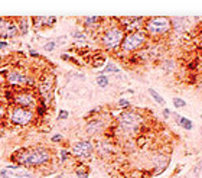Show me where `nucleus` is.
Wrapping results in <instances>:
<instances>
[{"label":"nucleus","mask_w":202,"mask_h":178,"mask_svg":"<svg viewBox=\"0 0 202 178\" xmlns=\"http://www.w3.org/2000/svg\"><path fill=\"white\" fill-rule=\"evenodd\" d=\"M12 161L19 164V167H28V168H38L43 167L51 161V152L49 149L36 146L32 149H23V151L16 152L12 156Z\"/></svg>","instance_id":"1"},{"label":"nucleus","mask_w":202,"mask_h":178,"mask_svg":"<svg viewBox=\"0 0 202 178\" xmlns=\"http://www.w3.org/2000/svg\"><path fill=\"white\" fill-rule=\"evenodd\" d=\"M172 28V22L169 18L165 16H156V18H150L144 25V29L150 36H160V35L168 34Z\"/></svg>","instance_id":"2"},{"label":"nucleus","mask_w":202,"mask_h":178,"mask_svg":"<svg viewBox=\"0 0 202 178\" xmlns=\"http://www.w3.org/2000/svg\"><path fill=\"white\" fill-rule=\"evenodd\" d=\"M124 39V30L120 26H111L107 29L101 36V42L104 45L105 50H116L121 45V42Z\"/></svg>","instance_id":"3"},{"label":"nucleus","mask_w":202,"mask_h":178,"mask_svg":"<svg viewBox=\"0 0 202 178\" xmlns=\"http://www.w3.org/2000/svg\"><path fill=\"white\" fill-rule=\"evenodd\" d=\"M142 122H143L142 116H140L139 113H136V112H124V113L119 118L120 128L127 133L137 132L140 125H142Z\"/></svg>","instance_id":"4"},{"label":"nucleus","mask_w":202,"mask_h":178,"mask_svg":"<svg viewBox=\"0 0 202 178\" xmlns=\"http://www.w3.org/2000/svg\"><path fill=\"white\" fill-rule=\"evenodd\" d=\"M12 103L16 107H23V109H29V110L38 107L36 96L29 90H19L16 93H13Z\"/></svg>","instance_id":"5"},{"label":"nucleus","mask_w":202,"mask_h":178,"mask_svg":"<svg viewBox=\"0 0 202 178\" xmlns=\"http://www.w3.org/2000/svg\"><path fill=\"white\" fill-rule=\"evenodd\" d=\"M146 42V34L143 30H136V32H130L124 36L123 42H121V50L126 52L130 51H136Z\"/></svg>","instance_id":"6"},{"label":"nucleus","mask_w":202,"mask_h":178,"mask_svg":"<svg viewBox=\"0 0 202 178\" xmlns=\"http://www.w3.org/2000/svg\"><path fill=\"white\" fill-rule=\"evenodd\" d=\"M35 118V113L33 110H29V109H23V107H16L13 106L9 113V119L13 125H18V126H26L29 125L30 122L33 120Z\"/></svg>","instance_id":"7"},{"label":"nucleus","mask_w":202,"mask_h":178,"mask_svg":"<svg viewBox=\"0 0 202 178\" xmlns=\"http://www.w3.org/2000/svg\"><path fill=\"white\" fill-rule=\"evenodd\" d=\"M6 80H8V83L10 86H30L32 83V80L22 71V70H10V71L6 72Z\"/></svg>","instance_id":"8"},{"label":"nucleus","mask_w":202,"mask_h":178,"mask_svg":"<svg viewBox=\"0 0 202 178\" xmlns=\"http://www.w3.org/2000/svg\"><path fill=\"white\" fill-rule=\"evenodd\" d=\"M72 154L78 158H88L93 154V144L90 140H79L72 146Z\"/></svg>","instance_id":"9"},{"label":"nucleus","mask_w":202,"mask_h":178,"mask_svg":"<svg viewBox=\"0 0 202 178\" xmlns=\"http://www.w3.org/2000/svg\"><path fill=\"white\" fill-rule=\"evenodd\" d=\"M52 88H53V77L52 76H45L41 80L39 83V93L43 99H51V93H52Z\"/></svg>","instance_id":"10"},{"label":"nucleus","mask_w":202,"mask_h":178,"mask_svg":"<svg viewBox=\"0 0 202 178\" xmlns=\"http://www.w3.org/2000/svg\"><path fill=\"white\" fill-rule=\"evenodd\" d=\"M32 23L36 29H41V28H45V26H53L56 23V18L55 16H35L32 19Z\"/></svg>","instance_id":"11"},{"label":"nucleus","mask_w":202,"mask_h":178,"mask_svg":"<svg viewBox=\"0 0 202 178\" xmlns=\"http://www.w3.org/2000/svg\"><path fill=\"white\" fill-rule=\"evenodd\" d=\"M18 25L12 19H9V23H8V28H6V34H4V39L6 38H15L16 35H18Z\"/></svg>","instance_id":"12"},{"label":"nucleus","mask_w":202,"mask_h":178,"mask_svg":"<svg viewBox=\"0 0 202 178\" xmlns=\"http://www.w3.org/2000/svg\"><path fill=\"white\" fill-rule=\"evenodd\" d=\"M16 25H18V30L22 35H26L29 32V20H28V18H19Z\"/></svg>","instance_id":"13"},{"label":"nucleus","mask_w":202,"mask_h":178,"mask_svg":"<svg viewBox=\"0 0 202 178\" xmlns=\"http://www.w3.org/2000/svg\"><path fill=\"white\" fill-rule=\"evenodd\" d=\"M175 119H176V122H178V125H180L184 129H186V130H191V129L194 128V123H192L189 119L180 116V114H175Z\"/></svg>","instance_id":"14"},{"label":"nucleus","mask_w":202,"mask_h":178,"mask_svg":"<svg viewBox=\"0 0 202 178\" xmlns=\"http://www.w3.org/2000/svg\"><path fill=\"white\" fill-rule=\"evenodd\" d=\"M100 129H103V122H100V120H93L91 123H88V126H87V133L94 135V133H97Z\"/></svg>","instance_id":"15"},{"label":"nucleus","mask_w":202,"mask_h":178,"mask_svg":"<svg viewBox=\"0 0 202 178\" xmlns=\"http://www.w3.org/2000/svg\"><path fill=\"white\" fill-rule=\"evenodd\" d=\"M100 20H101V18H98V16H88V18L84 19V25L87 28H94V26H97V23Z\"/></svg>","instance_id":"16"},{"label":"nucleus","mask_w":202,"mask_h":178,"mask_svg":"<svg viewBox=\"0 0 202 178\" xmlns=\"http://www.w3.org/2000/svg\"><path fill=\"white\" fill-rule=\"evenodd\" d=\"M120 68L117 67L116 64H113V62H109V64L104 67V70L101 71V76H105V74H109V72H119Z\"/></svg>","instance_id":"17"},{"label":"nucleus","mask_w":202,"mask_h":178,"mask_svg":"<svg viewBox=\"0 0 202 178\" xmlns=\"http://www.w3.org/2000/svg\"><path fill=\"white\" fill-rule=\"evenodd\" d=\"M149 94L153 97L156 103H159V104H162V106H165V99H163V97H162V96L159 94L156 90H153V88H149Z\"/></svg>","instance_id":"18"},{"label":"nucleus","mask_w":202,"mask_h":178,"mask_svg":"<svg viewBox=\"0 0 202 178\" xmlns=\"http://www.w3.org/2000/svg\"><path fill=\"white\" fill-rule=\"evenodd\" d=\"M8 23H9V19H6V18H0V38H4Z\"/></svg>","instance_id":"19"},{"label":"nucleus","mask_w":202,"mask_h":178,"mask_svg":"<svg viewBox=\"0 0 202 178\" xmlns=\"http://www.w3.org/2000/svg\"><path fill=\"white\" fill-rule=\"evenodd\" d=\"M97 84H98V87H107L109 86V77L107 76H98L97 78Z\"/></svg>","instance_id":"20"},{"label":"nucleus","mask_w":202,"mask_h":178,"mask_svg":"<svg viewBox=\"0 0 202 178\" xmlns=\"http://www.w3.org/2000/svg\"><path fill=\"white\" fill-rule=\"evenodd\" d=\"M55 46H56V42L55 41H49L48 44H45V45H43V50H45L46 52H52V51L55 50Z\"/></svg>","instance_id":"21"},{"label":"nucleus","mask_w":202,"mask_h":178,"mask_svg":"<svg viewBox=\"0 0 202 178\" xmlns=\"http://www.w3.org/2000/svg\"><path fill=\"white\" fill-rule=\"evenodd\" d=\"M173 104H175L176 107H185L186 106V102L179 99V97H175V99H173Z\"/></svg>","instance_id":"22"},{"label":"nucleus","mask_w":202,"mask_h":178,"mask_svg":"<svg viewBox=\"0 0 202 178\" xmlns=\"http://www.w3.org/2000/svg\"><path fill=\"white\" fill-rule=\"evenodd\" d=\"M130 106V102L126 99H120L119 100V107H121V109H127V107Z\"/></svg>","instance_id":"23"},{"label":"nucleus","mask_w":202,"mask_h":178,"mask_svg":"<svg viewBox=\"0 0 202 178\" xmlns=\"http://www.w3.org/2000/svg\"><path fill=\"white\" fill-rule=\"evenodd\" d=\"M77 175H78V178H88V172L84 171V168H78L77 170Z\"/></svg>","instance_id":"24"},{"label":"nucleus","mask_w":202,"mask_h":178,"mask_svg":"<svg viewBox=\"0 0 202 178\" xmlns=\"http://www.w3.org/2000/svg\"><path fill=\"white\" fill-rule=\"evenodd\" d=\"M68 116H69V113L67 110H59V113H58V119L59 120H65V119H68Z\"/></svg>","instance_id":"25"},{"label":"nucleus","mask_w":202,"mask_h":178,"mask_svg":"<svg viewBox=\"0 0 202 178\" xmlns=\"http://www.w3.org/2000/svg\"><path fill=\"white\" fill-rule=\"evenodd\" d=\"M72 36H74L75 39H79V41H84V39H85V35H84L83 32H79V30H75L74 34H72Z\"/></svg>","instance_id":"26"},{"label":"nucleus","mask_w":202,"mask_h":178,"mask_svg":"<svg viewBox=\"0 0 202 178\" xmlns=\"http://www.w3.org/2000/svg\"><path fill=\"white\" fill-rule=\"evenodd\" d=\"M45 112H46V106H45V104H41V106H38V116H39V118H42Z\"/></svg>","instance_id":"27"},{"label":"nucleus","mask_w":202,"mask_h":178,"mask_svg":"<svg viewBox=\"0 0 202 178\" xmlns=\"http://www.w3.org/2000/svg\"><path fill=\"white\" fill-rule=\"evenodd\" d=\"M68 156H69V152L65 151V149H62V151H61V161H62V162H65Z\"/></svg>","instance_id":"28"},{"label":"nucleus","mask_w":202,"mask_h":178,"mask_svg":"<svg viewBox=\"0 0 202 178\" xmlns=\"http://www.w3.org/2000/svg\"><path fill=\"white\" fill-rule=\"evenodd\" d=\"M201 171H202V161H199V162L196 164L195 170H194V174H195V175H198V172H201Z\"/></svg>","instance_id":"29"},{"label":"nucleus","mask_w":202,"mask_h":178,"mask_svg":"<svg viewBox=\"0 0 202 178\" xmlns=\"http://www.w3.org/2000/svg\"><path fill=\"white\" fill-rule=\"evenodd\" d=\"M51 140H52V142H61V140H62V135H59V133H58V135H53V136L51 138Z\"/></svg>","instance_id":"30"},{"label":"nucleus","mask_w":202,"mask_h":178,"mask_svg":"<svg viewBox=\"0 0 202 178\" xmlns=\"http://www.w3.org/2000/svg\"><path fill=\"white\" fill-rule=\"evenodd\" d=\"M4 116H6V109H4V106H0V122L3 120Z\"/></svg>","instance_id":"31"},{"label":"nucleus","mask_w":202,"mask_h":178,"mask_svg":"<svg viewBox=\"0 0 202 178\" xmlns=\"http://www.w3.org/2000/svg\"><path fill=\"white\" fill-rule=\"evenodd\" d=\"M98 60H100V61H97V62H94V64H93V67H95V68L104 64V58H98Z\"/></svg>","instance_id":"32"},{"label":"nucleus","mask_w":202,"mask_h":178,"mask_svg":"<svg viewBox=\"0 0 202 178\" xmlns=\"http://www.w3.org/2000/svg\"><path fill=\"white\" fill-rule=\"evenodd\" d=\"M0 175H2V178H10V177H8V170H2L0 171Z\"/></svg>","instance_id":"33"},{"label":"nucleus","mask_w":202,"mask_h":178,"mask_svg":"<svg viewBox=\"0 0 202 178\" xmlns=\"http://www.w3.org/2000/svg\"><path fill=\"white\" fill-rule=\"evenodd\" d=\"M3 48H8V42H6V41H0V50H3Z\"/></svg>","instance_id":"34"},{"label":"nucleus","mask_w":202,"mask_h":178,"mask_svg":"<svg viewBox=\"0 0 202 178\" xmlns=\"http://www.w3.org/2000/svg\"><path fill=\"white\" fill-rule=\"evenodd\" d=\"M30 57H35V58H39V54H38L36 52V51H32V50H30Z\"/></svg>","instance_id":"35"},{"label":"nucleus","mask_w":202,"mask_h":178,"mask_svg":"<svg viewBox=\"0 0 202 178\" xmlns=\"http://www.w3.org/2000/svg\"><path fill=\"white\" fill-rule=\"evenodd\" d=\"M169 114H170V110H169V109H163V116H165V118H169Z\"/></svg>","instance_id":"36"},{"label":"nucleus","mask_w":202,"mask_h":178,"mask_svg":"<svg viewBox=\"0 0 202 178\" xmlns=\"http://www.w3.org/2000/svg\"><path fill=\"white\" fill-rule=\"evenodd\" d=\"M199 45H201V48H202V34H201V38H199Z\"/></svg>","instance_id":"37"},{"label":"nucleus","mask_w":202,"mask_h":178,"mask_svg":"<svg viewBox=\"0 0 202 178\" xmlns=\"http://www.w3.org/2000/svg\"><path fill=\"white\" fill-rule=\"evenodd\" d=\"M55 178H62V175H58V177H55Z\"/></svg>","instance_id":"38"},{"label":"nucleus","mask_w":202,"mask_h":178,"mask_svg":"<svg viewBox=\"0 0 202 178\" xmlns=\"http://www.w3.org/2000/svg\"><path fill=\"white\" fill-rule=\"evenodd\" d=\"M29 178H33V177H29Z\"/></svg>","instance_id":"39"},{"label":"nucleus","mask_w":202,"mask_h":178,"mask_svg":"<svg viewBox=\"0 0 202 178\" xmlns=\"http://www.w3.org/2000/svg\"><path fill=\"white\" fill-rule=\"evenodd\" d=\"M201 118H202V116H201Z\"/></svg>","instance_id":"40"}]
</instances>
